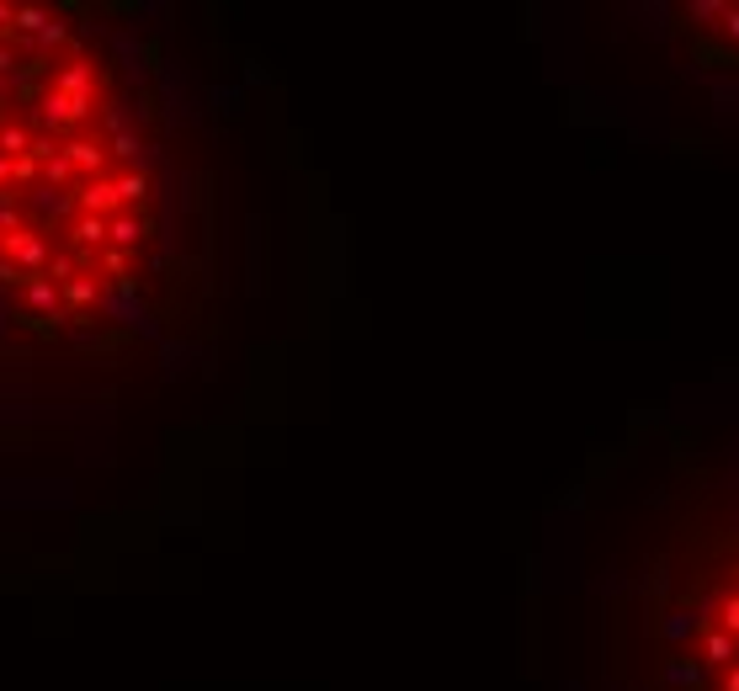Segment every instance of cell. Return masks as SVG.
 Instances as JSON below:
<instances>
[{
	"mask_svg": "<svg viewBox=\"0 0 739 691\" xmlns=\"http://www.w3.org/2000/svg\"><path fill=\"white\" fill-rule=\"evenodd\" d=\"M149 176L107 64L43 6H0V288L75 325L139 272Z\"/></svg>",
	"mask_w": 739,
	"mask_h": 691,
	"instance_id": "cell-1",
	"label": "cell"
},
{
	"mask_svg": "<svg viewBox=\"0 0 739 691\" xmlns=\"http://www.w3.org/2000/svg\"><path fill=\"white\" fill-rule=\"evenodd\" d=\"M702 660H708V665H734V638L724 628L708 633V638H702Z\"/></svg>",
	"mask_w": 739,
	"mask_h": 691,
	"instance_id": "cell-2",
	"label": "cell"
},
{
	"mask_svg": "<svg viewBox=\"0 0 739 691\" xmlns=\"http://www.w3.org/2000/svg\"><path fill=\"white\" fill-rule=\"evenodd\" d=\"M670 681H681V686H697V665H692V660H670Z\"/></svg>",
	"mask_w": 739,
	"mask_h": 691,
	"instance_id": "cell-3",
	"label": "cell"
},
{
	"mask_svg": "<svg viewBox=\"0 0 739 691\" xmlns=\"http://www.w3.org/2000/svg\"><path fill=\"white\" fill-rule=\"evenodd\" d=\"M724 633H729V638H739V596H729V601H724Z\"/></svg>",
	"mask_w": 739,
	"mask_h": 691,
	"instance_id": "cell-4",
	"label": "cell"
},
{
	"mask_svg": "<svg viewBox=\"0 0 739 691\" xmlns=\"http://www.w3.org/2000/svg\"><path fill=\"white\" fill-rule=\"evenodd\" d=\"M724 32H729V38H739V11L734 6H724Z\"/></svg>",
	"mask_w": 739,
	"mask_h": 691,
	"instance_id": "cell-5",
	"label": "cell"
},
{
	"mask_svg": "<svg viewBox=\"0 0 739 691\" xmlns=\"http://www.w3.org/2000/svg\"><path fill=\"white\" fill-rule=\"evenodd\" d=\"M724 691H739V665H729V676H724Z\"/></svg>",
	"mask_w": 739,
	"mask_h": 691,
	"instance_id": "cell-6",
	"label": "cell"
}]
</instances>
